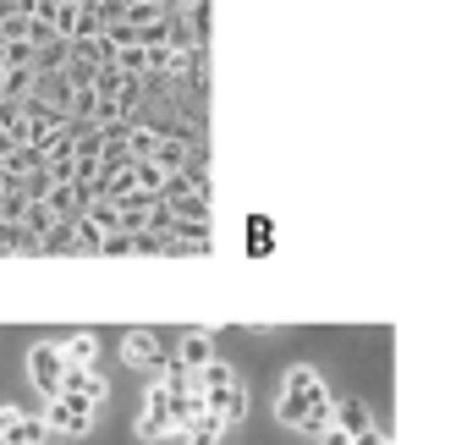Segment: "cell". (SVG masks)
<instances>
[{
    "label": "cell",
    "mask_w": 456,
    "mask_h": 445,
    "mask_svg": "<svg viewBox=\"0 0 456 445\" xmlns=\"http://www.w3.org/2000/svg\"><path fill=\"white\" fill-rule=\"evenodd\" d=\"M121 363H126V368L154 374L159 363H166V346H159V336H154V330H126V336H121Z\"/></svg>",
    "instance_id": "cell-5"
},
{
    "label": "cell",
    "mask_w": 456,
    "mask_h": 445,
    "mask_svg": "<svg viewBox=\"0 0 456 445\" xmlns=\"http://www.w3.org/2000/svg\"><path fill=\"white\" fill-rule=\"evenodd\" d=\"M67 55H72V39H50L34 50V72H61L67 67Z\"/></svg>",
    "instance_id": "cell-21"
},
{
    "label": "cell",
    "mask_w": 456,
    "mask_h": 445,
    "mask_svg": "<svg viewBox=\"0 0 456 445\" xmlns=\"http://www.w3.org/2000/svg\"><path fill=\"white\" fill-rule=\"evenodd\" d=\"M330 424H336V429H346V434L357 440V434H369V429H374V412H369L363 401H341V407L330 412Z\"/></svg>",
    "instance_id": "cell-13"
},
{
    "label": "cell",
    "mask_w": 456,
    "mask_h": 445,
    "mask_svg": "<svg viewBox=\"0 0 456 445\" xmlns=\"http://www.w3.org/2000/svg\"><path fill=\"white\" fill-rule=\"evenodd\" d=\"M126 171H133V187H138V193L159 198V187H166V171H159L154 160H133V166H126Z\"/></svg>",
    "instance_id": "cell-22"
},
{
    "label": "cell",
    "mask_w": 456,
    "mask_h": 445,
    "mask_svg": "<svg viewBox=\"0 0 456 445\" xmlns=\"http://www.w3.org/2000/svg\"><path fill=\"white\" fill-rule=\"evenodd\" d=\"M45 209H50L55 220H77V187H72V182H50Z\"/></svg>",
    "instance_id": "cell-16"
},
{
    "label": "cell",
    "mask_w": 456,
    "mask_h": 445,
    "mask_svg": "<svg viewBox=\"0 0 456 445\" xmlns=\"http://www.w3.org/2000/svg\"><path fill=\"white\" fill-rule=\"evenodd\" d=\"M110 67H116L121 77H149V50H143V44H126V50H116Z\"/></svg>",
    "instance_id": "cell-23"
},
{
    "label": "cell",
    "mask_w": 456,
    "mask_h": 445,
    "mask_svg": "<svg viewBox=\"0 0 456 445\" xmlns=\"http://www.w3.org/2000/svg\"><path fill=\"white\" fill-rule=\"evenodd\" d=\"M100 253H116V259H121V253H133V237H126V231H110V237L100 242Z\"/></svg>",
    "instance_id": "cell-29"
},
{
    "label": "cell",
    "mask_w": 456,
    "mask_h": 445,
    "mask_svg": "<svg viewBox=\"0 0 456 445\" xmlns=\"http://www.w3.org/2000/svg\"><path fill=\"white\" fill-rule=\"evenodd\" d=\"M215 0H192L187 6V22H192V34H199V44H209V22H215Z\"/></svg>",
    "instance_id": "cell-24"
},
{
    "label": "cell",
    "mask_w": 456,
    "mask_h": 445,
    "mask_svg": "<svg viewBox=\"0 0 456 445\" xmlns=\"http://www.w3.org/2000/svg\"><path fill=\"white\" fill-rule=\"evenodd\" d=\"M61 391H67V396H83V401H94V407H100V401L110 396V379H105L100 368H67V379H61Z\"/></svg>",
    "instance_id": "cell-9"
},
{
    "label": "cell",
    "mask_w": 456,
    "mask_h": 445,
    "mask_svg": "<svg viewBox=\"0 0 456 445\" xmlns=\"http://www.w3.org/2000/svg\"><path fill=\"white\" fill-rule=\"evenodd\" d=\"M319 440H324V445H352V434H346V429H336V424H324V429H319Z\"/></svg>",
    "instance_id": "cell-30"
},
{
    "label": "cell",
    "mask_w": 456,
    "mask_h": 445,
    "mask_svg": "<svg viewBox=\"0 0 456 445\" xmlns=\"http://www.w3.org/2000/svg\"><path fill=\"white\" fill-rule=\"evenodd\" d=\"M105 34V17L100 12H88V6H77V28H72V39L83 44V39H100Z\"/></svg>",
    "instance_id": "cell-26"
},
{
    "label": "cell",
    "mask_w": 456,
    "mask_h": 445,
    "mask_svg": "<svg viewBox=\"0 0 456 445\" xmlns=\"http://www.w3.org/2000/svg\"><path fill=\"white\" fill-rule=\"evenodd\" d=\"M22 209H28V198L17 193V187H12V193H0V220H12V226H17V220H22Z\"/></svg>",
    "instance_id": "cell-28"
},
{
    "label": "cell",
    "mask_w": 456,
    "mask_h": 445,
    "mask_svg": "<svg viewBox=\"0 0 456 445\" xmlns=\"http://www.w3.org/2000/svg\"><path fill=\"white\" fill-rule=\"evenodd\" d=\"M171 358H176L187 374H192V368H204V363L215 358V336H209V330H182V336H176V352H171Z\"/></svg>",
    "instance_id": "cell-8"
},
{
    "label": "cell",
    "mask_w": 456,
    "mask_h": 445,
    "mask_svg": "<svg viewBox=\"0 0 456 445\" xmlns=\"http://www.w3.org/2000/svg\"><path fill=\"white\" fill-rule=\"evenodd\" d=\"M28 100H39L45 110H55V116H67V121H72V100H77V88L67 83V72H39Z\"/></svg>",
    "instance_id": "cell-6"
},
{
    "label": "cell",
    "mask_w": 456,
    "mask_h": 445,
    "mask_svg": "<svg viewBox=\"0 0 456 445\" xmlns=\"http://www.w3.org/2000/svg\"><path fill=\"white\" fill-rule=\"evenodd\" d=\"M61 358H67V368H94V358H100V336L72 330L67 341H61Z\"/></svg>",
    "instance_id": "cell-11"
},
{
    "label": "cell",
    "mask_w": 456,
    "mask_h": 445,
    "mask_svg": "<svg viewBox=\"0 0 456 445\" xmlns=\"http://www.w3.org/2000/svg\"><path fill=\"white\" fill-rule=\"evenodd\" d=\"M77 220H88V226H94V231H105V237L121 226V214H116V204H110V198H88V204L77 209Z\"/></svg>",
    "instance_id": "cell-17"
},
{
    "label": "cell",
    "mask_w": 456,
    "mask_h": 445,
    "mask_svg": "<svg viewBox=\"0 0 456 445\" xmlns=\"http://www.w3.org/2000/svg\"><path fill=\"white\" fill-rule=\"evenodd\" d=\"M143 231H149V237H159V242H171V237L182 231V226H176V214H171V204H166V198H154V204H149V220H143Z\"/></svg>",
    "instance_id": "cell-19"
},
{
    "label": "cell",
    "mask_w": 456,
    "mask_h": 445,
    "mask_svg": "<svg viewBox=\"0 0 456 445\" xmlns=\"http://www.w3.org/2000/svg\"><path fill=\"white\" fill-rule=\"evenodd\" d=\"M225 385H237V374H232V363H220V358H209L204 368H192V391H199V396H215V391H225Z\"/></svg>",
    "instance_id": "cell-12"
},
{
    "label": "cell",
    "mask_w": 456,
    "mask_h": 445,
    "mask_svg": "<svg viewBox=\"0 0 456 445\" xmlns=\"http://www.w3.org/2000/svg\"><path fill=\"white\" fill-rule=\"evenodd\" d=\"M192 0H159V12H187Z\"/></svg>",
    "instance_id": "cell-32"
},
{
    "label": "cell",
    "mask_w": 456,
    "mask_h": 445,
    "mask_svg": "<svg viewBox=\"0 0 456 445\" xmlns=\"http://www.w3.org/2000/svg\"><path fill=\"white\" fill-rule=\"evenodd\" d=\"M17 226H28V231H34V237L45 242V231L55 226V214H50L45 204H28V209H22V220H17Z\"/></svg>",
    "instance_id": "cell-25"
},
{
    "label": "cell",
    "mask_w": 456,
    "mask_h": 445,
    "mask_svg": "<svg viewBox=\"0 0 456 445\" xmlns=\"http://www.w3.org/2000/svg\"><path fill=\"white\" fill-rule=\"evenodd\" d=\"M330 391H324V379L308 368V363H291L286 379H281V401H275V418L286 429H303V434H319L324 424H330Z\"/></svg>",
    "instance_id": "cell-1"
},
{
    "label": "cell",
    "mask_w": 456,
    "mask_h": 445,
    "mask_svg": "<svg viewBox=\"0 0 456 445\" xmlns=\"http://www.w3.org/2000/svg\"><path fill=\"white\" fill-rule=\"evenodd\" d=\"M171 434V385L154 374V385L143 391V407H138V440H166Z\"/></svg>",
    "instance_id": "cell-3"
},
{
    "label": "cell",
    "mask_w": 456,
    "mask_h": 445,
    "mask_svg": "<svg viewBox=\"0 0 456 445\" xmlns=\"http://www.w3.org/2000/svg\"><path fill=\"white\" fill-rule=\"evenodd\" d=\"M28 379H34V391H39L45 401L61 396V379H67V358H61V346L39 341L34 352H28Z\"/></svg>",
    "instance_id": "cell-4"
},
{
    "label": "cell",
    "mask_w": 456,
    "mask_h": 445,
    "mask_svg": "<svg viewBox=\"0 0 456 445\" xmlns=\"http://www.w3.org/2000/svg\"><path fill=\"white\" fill-rule=\"evenodd\" d=\"M121 83H126V77H121L116 67H94V88H88V93H121Z\"/></svg>",
    "instance_id": "cell-27"
},
{
    "label": "cell",
    "mask_w": 456,
    "mask_h": 445,
    "mask_svg": "<svg viewBox=\"0 0 456 445\" xmlns=\"http://www.w3.org/2000/svg\"><path fill=\"white\" fill-rule=\"evenodd\" d=\"M204 407L215 412L225 429H237V424L248 418V391H242V379H237V385H225V391H215V396H204Z\"/></svg>",
    "instance_id": "cell-7"
},
{
    "label": "cell",
    "mask_w": 456,
    "mask_h": 445,
    "mask_svg": "<svg viewBox=\"0 0 456 445\" xmlns=\"http://www.w3.org/2000/svg\"><path fill=\"white\" fill-rule=\"evenodd\" d=\"M154 143H159V133H154V126H143V121H126V160H154Z\"/></svg>",
    "instance_id": "cell-18"
},
{
    "label": "cell",
    "mask_w": 456,
    "mask_h": 445,
    "mask_svg": "<svg viewBox=\"0 0 456 445\" xmlns=\"http://www.w3.org/2000/svg\"><path fill=\"white\" fill-rule=\"evenodd\" d=\"M45 440H50V424L28 418V412H12L6 429H0V445H45Z\"/></svg>",
    "instance_id": "cell-10"
},
{
    "label": "cell",
    "mask_w": 456,
    "mask_h": 445,
    "mask_svg": "<svg viewBox=\"0 0 456 445\" xmlns=\"http://www.w3.org/2000/svg\"><path fill=\"white\" fill-rule=\"evenodd\" d=\"M220 440H225V424L215 418V412H209V407H204V412H199V418H192V424L182 429V445H220Z\"/></svg>",
    "instance_id": "cell-14"
},
{
    "label": "cell",
    "mask_w": 456,
    "mask_h": 445,
    "mask_svg": "<svg viewBox=\"0 0 456 445\" xmlns=\"http://www.w3.org/2000/svg\"><path fill=\"white\" fill-rule=\"evenodd\" d=\"M94 418H100V407L94 401H83V396H50V407H45V424H50V434H88L94 429Z\"/></svg>",
    "instance_id": "cell-2"
},
{
    "label": "cell",
    "mask_w": 456,
    "mask_h": 445,
    "mask_svg": "<svg viewBox=\"0 0 456 445\" xmlns=\"http://www.w3.org/2000/svg\"><path fill=\"white\" fill-rule=\"evenodd\" d=\"M34 77H39L34 67H0V100H17L22 105L28 93H34Z\"/></svg>",
    "instance_id": "cell-15"
},
{
    "label": "cell",
    "mask_w": 456,
    "mask_h": 445,
    "mask_svg": "<svg viewBox=\"0 0 456 445\" xmlns=\"http://www.w3.org/2000/svg\"><path fill=\"white\" fill-rule=\"evenodd\" d=\"M352 445H390V434H385V429H369V434H357Z\"/></svg>",
    "instance_id": "cell-31"
},
{
    "label": "cell",
    "mask_w": 456,
    "mask_h": 445,
    "mask_svg": "<svg viewBox=\"0 0 456 445\" xmlns=\"http://www.w3.org/2000/svg\"><path fill=\"white\" fill-rule=\"evenodd\" d=\"M0 253H39V237L28 226H12V220H0Z\"/></svg>",
    "instance_id": "cell-20"
}]
</instances>
